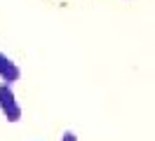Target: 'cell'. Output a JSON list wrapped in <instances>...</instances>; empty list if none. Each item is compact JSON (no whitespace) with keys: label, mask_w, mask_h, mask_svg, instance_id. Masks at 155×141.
<instances>
[{"label":"cell","mask_w":155,"mask_h":141,"mask_svg":"<svg viewBox=\"0 0 155 141\" xmlns=\"http://www.w3.org/2000/svg\"><path fill=\"white\" fill-rule=\"evenodd\" d=\"M61 141H78L75 139V134H73V132H66V134H64V139Z\"/></svg>","instance_id":"3"},{"label":"cell","mask_w":155,"mask_h":141,"mask_svg":"<svg viewBox=\"0 0 155 141\" xmlns=\"http://www.w3.org/2000/svg\"><path fill=\"white\" fill-rule=\"evenodd\" d=\"M19 75H21L19 66H17L12 59H7V56L0 52V78H2L7 85H10V82H14V80H19Z\"/></svg>","instance_id":"2"},{"label":"cell","mask_w":155,"mask_h":141,"mask_svg":"<svg viewBox=\"0 0 155 141\" xmlns=\"http://www.w3.org/2000/svg\"><path fill=\"white\" fill-rule=\"evenodd\" d=\"M0 111L10 122H19V118H21V106L17 103L14 92H12V87L7 82L0 85Z\"/></svg>","instance_id":"1"}]
</instances>
